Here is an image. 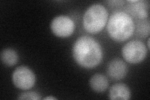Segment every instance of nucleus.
<instances>
[{"label":"nucleus","instance_id":"nucleus-1","mask_svg":"<svg viewBox=\"0 0 150 100\" xmlns=\"http://www.w3.org/2000/svg\"><path fill=\"white\" fill-rule=\"evenodd\" d=\"M72 52L74 61L84 68H95L103 60V50L100 44L88 36L78 38L73 45Z\"/></svg>","mask_w":150,"mask_h":100},{"label":"nucleus","instance_id":"nucleus-2","mask_svg":"<svg viewBox=\"0 0 150 100\" xmlns=\"http://www.w3.org/2000/svg\"><path fill=\"white\" fill-rule=\"evenodd\" d=\"M107 31L112 40L123 42L128 40L134 31L133 18L124 11L112 13L107 24Z\"/></svg>","mask_w":150,"mask_h":100},{"label":"nucleus","instance_id":"nucleus-3","mask_svg":"<svg viewBox=\"0 0 150 100\" xmlns=\"http://www.w3.org/2000/svg\"><path fill=\"white\" fill-rule=\"evenodd\" d=\"M108 20V12L100 3H95L89 7L83 17L84 29L90 34H96L105 28Z\"/></svg>","mask_w":150,"mask_h":100},{"label":"nucleus","instance_id":"nucleus-4","mask_svg":"<svg viewBox=\"0 0 150 100\" xmlns=\"http://www.w3.org/2000/svg\"><path fill=\"white\" fill-rule=\"evenodd\" d=\"M121 53L126 62L131 64H138L146 58L148 48L142 41L132 40L123 47Z\"/></svg>","mask_w":150,"mask_h":100},{"label":"nucleus","instance_id":"nucleus-5","mask_svg":"<svg viewBox=\"0 0 150 100\" xmlns=\"http://www.w3.org/2000/svg\"><path fill=\"white\" fill-rule=\"evenodd\" d=\"M12 81L15 87L22 90L32 88L36 83V76L27 66H21L16 68L12 74Z\"/></svg>","mask_w":150,"mask_h":100},{"label":"nucleus","instance_id":"nucleus-6","mask_svg":"<svg viewBox=\"0 0 150 100\" xmlns=\"http://www.w3.org/2000/svg\"><path fill=\"white\" fill-rule=\"evenodd\" d=\"M74 23L71 18L67 16H56L51 23V30L53 34L59 38L71 36L74 30Z\"/></svg>","mask_w":150,"mask_h":100},{"label":"nucleus","instance_id":"nucleus-7","mask_svg":"<svg viewBox=\"0 0 150 100\" xmlns=\"http://www.w3.org/2000/svg\"><path fill=\"white\" fill-rule=\"evenodd\" d=\"M127 73V65L120 58L112 60L108 65L107 73L112 80L118 81L123 79L126 77Z\"/></svg>","mask_w":150,"mask_h":100},{"label":"nucleus","instance_id":"nucleus-8","mask_svg":"<svg viewBox=\"0 0 150 100\" xmlns=\"http://www.w3.org/2000/svg\"><path fill=\"white\" fill-rule=\"evenodd\" d=\"M108 96L110 99L128 100L131 98L130 89L125 84H115L110 88Z\"/></svg>","mask_w":150,"mask_h":100},{"label":"nucleus","instance_id":"nucleus-9","mask_svg":"<svg viewBox=\"0 0 150 100\" xmlns=\"http://www.w3.org/2000/svg\"><path fill=\"white\" fill-rule=\"evenodd\" d=\"M108 80L105 75L100 73L94 74L90 79V85L94 91L102 93L108 87Z\"/></svg>","mask_w":150,"mask_h":100},{"label":"nucleus","instance_id":"nucleus-10","mask_svg":"<svg viewBox=\"0 0 150 100\" xmlns=\"http://www.w3.org/2000/svg\"><path fill=\"white\" fill-rule=\"evenodd\" d=\"M2 63L7 66H13L18 61V55L16 51L11 48H6L1 52Z\"/></svg>","mask_w":150,"mask_h":100},{"label":"nucleus","instance_id":"nucleus-11","mask_svg":"<svg viewBox=\"0 0 150 100\" xmlns=\"http://www.w3.org/2000/svg\"><path fill=\"white\" fill-rule=\"evenodd\" d=\"M143 20L142 21L138 23L137 25V33L139 36L142 37L148 36L149 34V20Z\"/></svg>","mask_w":150,"mask_h":100},{"label":"nucleus","instance_id":"nucleus-12","mask_svg":"<svg viewBox=\"0 0 150 100\" xmlns=\"http://www.w3.org/2000/svg\"><path fill=\"white\" fill-rule=\"evenodd\" d=\"M18 99H34L39 100L41 99L40 95L34 91H26L21 93Z\"/></svg>","mask_w":150,"mask_h":100},{"label":"nucleus","instance_id":"nucleus-13","mask_svg":"<svg viewBox=\"0 0 150 100\" xmlns=\"http://www.w3.org/2000/svg\"><path fill=\"white\" fill-rule=\"evenodd\" d=\"M44 99H52V100H53V99H56L55 97H53V96H47V97L45 98Z\"/></svg>","mask_w":150,"mask_h":100},{"label":"nucleus","instance_id":"nucleus-14","mask_svg":"<svg viewBox=\"0 0 150 100\" xmlns=\"http://www.w3.org/2000/svg\"><path fill=\"white\" fill-rule=\"evenodd\" d=\"M148 49H149V38L148 40Z\"/></svg>","mask_w":150,"mask_h":100}]
</instances>
